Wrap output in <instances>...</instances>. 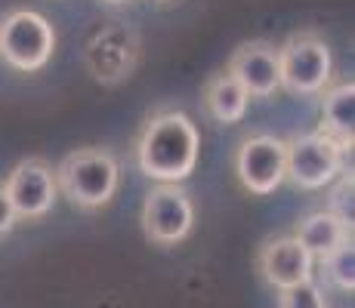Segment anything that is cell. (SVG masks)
Returning <instances> with one entry per match:
<instances>
[{"instance_id": "obj_4", "label": "cell", "mask_w": 355, "mask_h": 308, "mask_svg": "<svg viewBox=\"0 0 355 308\" xmlns=\"http://www.w3.org/2000/svg\"><path fill=\"white\" fill-rule=\"evenodd\" d=\"M56 50V31L40 12L12 10L0 22V59L16 71H40Z\"/></svg>"}, {"instance_id": "obj_8", "label": "cell", "mask_w": 355, "mask_h": 308, "mask_svg": "<svg viewBox=\"0 0 355 308\" xmlns=\"http://www.w3.org/2000/svg\"><path fill=\"white\" fill-rule=\"evenodd\" d=\"M10 203L19 219H40L53 210L59 197L56 173L44 157H25L12 167V173L3 182Z\"/></svg>"}, {"instance_id": "obj_9", "label": "cell", "mask_w": 355, "mask_h": 308, "mask_svg": "<svg viewBox=\"0 0 355 308\" xmlns=\"http://www.w3.org/2000/svg\"><path fill=\"white\" fill-rule=\"evenodd\" d=\"M257 269L263 280L275 290H288V287L306 284L312 280V269H315V256L306 250L293 235L288 237H272L259 246L257 253Z\"/></svg>"}, {"instance_id": "obj_11", "label": "cell", "mask_w": 355, "mask_h": 308, "mask_svg": "<svg viewBox=\"0 0 355 308\" xmlns=\"http://www.w3.org/2000/svg\"><path fill=\"white\" fill-rule=\"evenodd\" d=\"M293 237H297L315 259H322L331 250H337L340 244L352 241V225H346L343 219H337L331 210H315V213L300 219Z\"/></svg>"}, {"instance_id": "obj_6", "label": "cell", "mask_w": 355, "mask_h": 308, "mask_svg": "<svg viewBox=\"0 0 355 308\" xmlns=\"http://www.w3.org/2000/svg\"><path fill=\"white\" fill-rule=\"evenodd\" d=\"M195 203L180 182H158L142 201V231L152 244L173 246L192 235Z\"/></svg>"}, {"instance_id": "obj_2", "label": "cell", "mask_w": 355, "mask_h": 308, "mask_svg": "<svg viewBox=\"0 0 355 308\" xmlns=\"http://www.w3.org/2000/svg\"><path fill=\"white\" fill-rule=\"evenodd\" d=\"M56 173L59 191L80 210H99L114 197L121 182V167L105 148H74L68 152Z\"/></svg>"}, {"instance_id": "obj_16", "label": "cell", "mask_w": 355, "mask_h": 308, "mask_svg": "<svg viewBox=\"0 0 355 308\" xmlns=\"http://www.w3.org/2000/svg\"><path fill=\"white\" fill-rule=\"evenodd\" d=\"M278 308H327V302L322 287L315 280H306V284L278 290Z\"/></svg>"}, {"instance_id": "obj_1", "label": "cell", "mask_w": 355, "mask_h": 308, "mask_svg": "<svg viewBox=\"0 0 355 308\" xmlns=\"http://www.w3.org/2000/svg\"><path fill=\"white\" fill-rule=\"evenodd\" d=\"M201 136L189 114L161 111L146 120L136 139V163L155 182H182L195 173Z\"/></svg>"}, {"instance_id": "obj_12", "label": "cell", "mask_w": 355, "mask_h": 308, "mask_svg": "<svg viewBox=\"0 0 355 308\" xmlns=\"http://www.w3.org/2000/svg\"><path fill=\"white\" fill-rule=\"evenodd\" d=\"M322 133L334 136L340 145L352 148V133H355V84L343 80V84L322 90Z\"/></svg>"}, {"instance_id": "obj_5", "label": "cell", "mask_w": 355, "mask_h": 308, "mask_svg": "<svg viewBox=\"0 0 355 308\" xmlns=\"http://www.w3.org/2000/svg\"><path fill=\"white\" fill-rule=\"evenodd\" d=\"M288 145V179L303 191L324 188L343 173L346 152L352 148L340 145L327 133H303L284 142Z\"/></svg>"}, {"instance_id": "obj_14", "label": "cell", "mask_w": 355, "mask_h": 308, "mask_svg": "<svg viewBox=\"0 0 355 308\" xmlns=\"http://www.w3.org/2000/svg\"><path fill=\"white\" fill-rule=\"evenodd\" d=\"M322 265H324V278L331 280L337 290H343V293L355 290V246H352V241L340 244L337 250L322 256Z\"/></svg>"}, {"instance_id": "obj_15", "label": "cell", "mask_w": 355, "mask_h": 308, "mask_svg": "<svg viewBox=\"0 0 355 308\" xmlns=\"http://www.w3.org/2000/svg\"><path fill=\"white\" fill-rule=\"evenodd\" d=\"M355 179H352V170H343L337 176V185L331 191V201H327V210H331L337 219H343L346 225H352V216H355Z\"/></svg>"}, {"instance_id": "obj_17", "label": "cell", "mask_w": 355, "mask_h": 308, "mask_svg": "<svg viewBox=\"0 0 355 308\" xmlns=\"http://www.w3.org/2000/svg\"><path fill=\"white\" fill-rule=\"evenodd\" d=\"M16 210H12V203H10V194H6V188H3V182H0V237L3 235H10L12 228H16Z\"/></svg>"}, {"instance_id": "obj_13", "label": "cell", "mask_w": 355, "mask_h": 308, "mask_svg": "<svg viewBox=\"0 0 355 308\" xmlns=\"http://www.w3.org/2000/svg\"><path fill=\"white\" fill-rule=\"evenodd\" d=\"M248 102H250V96L244 93V87L229 71L210 78L207 87H204V108H207V114L216 123H226V127L229 123H238L248 114Z\"/></svg>"}, {"instance_id": "obj_18", "label": "cell", "mask_w": 355, "mask_h": 308, "mask_svg": "<svg viewBox=\"0 0 355 308\" xmlns=\"http://www.w3.org/2000/svg\"><path fill=\"white\" fill-rule=\"evenodd\" d=\"M105 3H112V6H118V3H127V0H105Z\"/></svg>"}, {"instance_id": "obj_3", "label": "cell", "mask_w": 355, "mask_h": 308, "mask_svg": "<svg viewBox=\"0 0 355 308\" xmlns=\"http://www.w3.org/2000/svg\"><path fill=\"white\" fill-rule=\"evenodd\" d=\"M278 71H282V87L293 96H315L331 84L334 56L324 37L315 31L291 34L278 46Z\"/></svg>"}, {"instance_id": "obj_10", "label": "cell", "mask_w": 355, "mask_h": 308, "mask_svg": "<svg viewBox=\"0 0 355 308\" xmlns=\"http://www.w3.org/2000/svg\"><path fill=\"white\" fill-rule=\"evenodd\" d=\"M226 71L250 99H269L275 90H282V71H278V46L269 40H250L241 44L229 59Z\"/></svg>"}, {"instance_id": "obj_7", "label": "cell", "mask_w": 355, "mask_h": 308, "mask_svg": "<svg viewBox=\"0 0 355 308\" xmlns=\"http://www.w3.org/2000/svg\"><path fill=\"white\" fill-rule=\"evenodd\" d=\"M235 173L250 194H272L288 179V145L272 133H257L241 142L235 154Z\"/></svg>"}]
</instances>
